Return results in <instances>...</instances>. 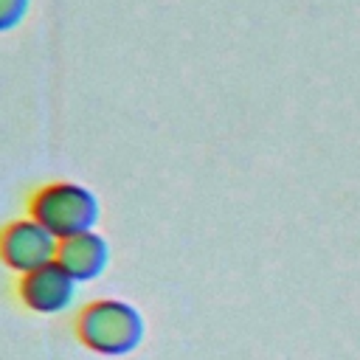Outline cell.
Wrapping results in <instances>:
<instances>
[{
  "label": "cell",
  "mask_w": 360,
  "mask_h": 360,
  "mask_svg": "<svg viewBox=\"0 0 360 360\" xmlns=\"http://www.w3.org/2000/svg\"><path fill=\"white\" fill-rule=\"evenodd\" d=\"M70 332L79 340V346L98 357H124L143 343L146 323L141 309L129 301L93 298L73 312Z\"/></svg>",
  "instance_id": "cell-1"
},
{
  "label": "cell",
  "mask_w": 360,
  "mask_h": 360,
  "mask_svg": "<svg viewBox=\"0 0 360 360\" xmlns=\"http://www.w3.org/2000/svg\"><path fill=\"white\" fill-rule=\"evenodd\" d=\"M22 208H25V217L39 222L56 239L93 231L101 214L98 197L87 186L73 180H45L28 188Z\"/></svg>",
  "instance_id": "cell-2"
},
{
  "label": "cell",
  "mask_w": 360,
  "mask_h": 360,
  "mask_svg": "<svg viewBox=\"0 0 360 360\" xmlns=\"http://www.w3.org/2000/svg\"><path fill=\"white\" fill-rule=\"evenodd\" d=\"M59 239L31 217L8 219L0 225V264L11 273H28L56 259Z\"/></svg>",
  "instance_id": "cell-3"
},
{
  "label": "cell",
  "mask_w": 360,
  "mask_h": 360,
  "mask_svg": "<svg viewBox=\"0 0 360 360\" xmlns=\"http://www.w3.org/2000/svg\"><path fill=\"white\" fill-rule=\"evenodd\" d=\"M14 301L31 315H59L73 304L76 281L56 264H39L14 278Z\"/></svg>",
  "instance_id": "cell-4"
},
{
  "label": "cell",
  "mask_w": 360,
  "mask_h": 360,
  "mask_svg": "<svg viewBox=\"0 0 360 360\" xmlns=\"http://www.w3.org/2000/svg\"><path fill=\"white\" fill-rule=\"evenodd\" d=\"M76 284L79 281H93L107 270L110 262V245L104 236L96 231H84L68 239H59L56 259H53Z\"/></svg>",
  "instance_id": "cell-5"
},
{
  "label": "cell",
  "mask_w": 360,
  "mask_h": 360,
  "mask_svg": "<svg viewBox=\"0 0 360 360\" xmlns=\"http://www.w3.org/2000/svg\"><path fill=\"white\" fill-rule=\"evenodd\" d=\"M31 0H0V34L17 28L28 14Z\"/></svg>",
  "instance_id": "cell-6"
}]
</instances>
